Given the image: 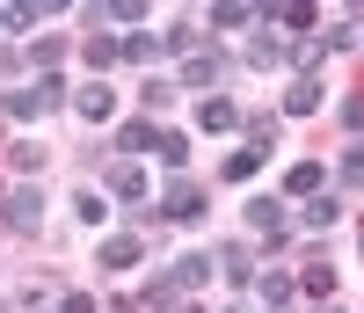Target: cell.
<instances>
[{
    "label": "cell",
    "instance_id": "1",
    "mask_svg": "<svg viewBox=\"0 0 364 313\" xmlns=\"http://www.w3.org/2000/svg\"><path fill=\"white\" fill-rule=\"evenodd\" d=\"M58 102H66V87H58V80H29V87H8V102H0V110H8V117H51Z\"/></svg>",
    "mask_w": 364,
    "mask_h": 313
},
{
    "label": "cell",
    "instance_id": "2",
    "mask_svg": "<svg viewBox=\"0 0 364 313\" xmlns=\"http://www.w3.org/2000/svg\"><path fill=\"white\" fill-rule=\"evenodd\" d=\"M0 218H8L15 233H37V226H44V197H37V182H22V190L0 197Z\"/></svg>",
    "mask_w": 364,
    "mask_h": 313
},
{
    "label": "cell",
    "instance_id": "3",
    "mask_svg": "<svg viewBox=\"0 0 364 313\" xmlns=\"http://www.w3.org/2000/svg\"><path fill=\"white\" fill-rule=\"evenodd\" d=\"M197 211H204V190H197L190 175H175L168 190H161V218H197Z\"/></svg>",
    "mask_w": 364,
    "mask_h": 313
},
{
    "label": "cell",
    "instance_id": "4",
    "mask_svg": "<svg viewBox=\"0 0 364 313\" xmlns=\"http://www.w3.org/2000/svg\"><path fill=\"white\" fill-rule=\"evenodd\" d=\"M248 226L262 233V248H284V204L277 197H255L248 204Z\"/></svg>",
    "mask_w": 364,
    "mask_h": 313
},
{
    "label": "cell",
    "instance_id": "5",
    "mask_svg": "<svg viewBox=\"0 0 364 313\" xmlns=\"http://www.w3.org/2000/svg\"><path fill=\"white\" fill-rule=\"evenodd\" d=\"M284 58H291V44L277 37V29H255V37H248V66H255V73H269V66H284Z\"/></svg>",
    "mask_w": 364,
    "mask_h": 313
},
{
    "label": "cell",
    "instance_id": "6",
    "mask_svg": "<svg viewBox=\"0 0 364 313\" xmlns=\"http://www.w3.org/2000/svg\"><path fill=\"white\" fill-rule=\"evenodd\" d=\"M73 110H80V124H109V117H117V95H109L102 80H87L80 95H73Z\"/></svg>",
    "mask_w": 364,
    "mask_h": 313
},
{
    "label": "cell",
    "instance_id": "7",
    "mask_svg": "<svg viewBox=\"0 0 364 313\" xmlns=\"http://www.w3.org/2000/svg\"><path fill=\"white\" fill-rule=\"evenodd\" d=\"M109 190L124 197V204H146V168L139 161H109Z\"/></svg>",
    "mask_w": 364,
    "mask_h": 313
},
{
    "label": "cell",
    "instance_id": "8",
    "mask_svg": "<svg viewBox=\"0 0 364 313\" xmlns=\"http://www.w3.org/2000/svg\"><path fill=\"white\" fill-rule=\"evenodd\" d=\"M139 255H146V240H139V233H109V240H102V270H132Z\"/></svg>",
    "mask_w": 364,
    "mask_h": 313
},
{
    "label": "cell",
    "instance_id": "9",
    "mask_svg": "<svg viewBox=\"0 0 364 313\" xmlns=\"http://www.w3.org/2000/svg\"><path fill=\"white\" fill-rule=\"evenodd\" d=\"M314 110H321V80H314V73H299V80H291V95H284V117H314Z\"/></svg>",
    "mask_w": 364,
    "mask_h": 313
},
{
    "label": "cell",
    "instance_id": "10",
    "mask_svg": "<svg viewBox=\"0 0 364 313\" xmlns=\"http://www.w3.org/2000/svg\"><path fill=\"white\" fill-rule=\"evenodd\" d=\"M197 124H204V132H233V124H240V110H233L226 95H204V102H197Z\"/></svg>",
    "mask_w": 364,
    "mask_h": 313
},
{
    "label": "cell",
    "instance_id": "11",
    "mask_svg": "<svg viewBox=\"0 0 364 313\" xmlns=\"http://www.w3.org/2000/svg\"><path fill=\"white\" fill-rule=\"evenodd\" d=\"M80 58H87V66L102 73V66H117V58H124V37H102V29H95V37L80 44Z\"/></svg>",
    "mask_w": 364,
    "mask_h": 313
},
{
    "label": "cell",
    "instance_id": "12",
    "mask_svg": "<svg viewBox=\"0 0 364 313\" xmlns=\"http://www.w3.org/2000/svg\"><path fill=\"white\" fill-rule=\"evenodd\" d=\"M182 80H190V87H211V80H219V51H190V58H182Z\"/></svg>",
    "mask_w": 364,
    "mask_h": 313
},
{
    "label": "cell",
    "instance_id": "13",
    "mask_svg": "<svg viewBox=\"0 0 364 313\" xmlns=\"http://www.w3.org/2000/svg\"><path fill=\"white\" fill-rule=\"evenodd\" d=\"M117 146H124V153H154V146H161V132H154L146 117H132L124 132H117Z\"/></svg>",
    "mask_w": 364,
    "mask_h": 313
},
{
    "label": "cell",
    "instance_id": "14",
    "mask_svg": "<svg viewBox=\"0 0 364 313\" xmlns=\"http://www.w3.org/2000/svg\"><path fill=\"white\" fill-rule=\"evenodd\" d=\"M168 277H175V292H197L204 277H211V255H182V262H175Z\"/></svg>",
    "mask_w": 364,
    "mask_h": 313
},
{
    "label": "cell",
    "instance_id": "15",
    "mask_svg": "<svg viewBox=\"0 0 364 313\" xmlns=\"http://www.w3.org/2000/svg\"><path fill=\"white\" fill-rule=\"evenodd\" d=\"M269 15H277L284 29H299V37H314V22H321V15L306 8V0H284V8H269Z\"/></svg>",
    "mask_w": 364,
    "mask_h": 313
},
{
    "label": "cell",
    "instance_id": "16",
    "mask_svg": "<svg viewBox=\"0 0 364 313\" xmlns=\"http://www.w3.org/2000/svg\"><path fill=\"white\" fill-rule=\"evenodd\" d=\"M284 190H291V197H321V161H299V168L284 175Z\"/></svg>",
    "mask_w": 364,
    "mask_h": 313
},
{
    "label": "cell",
    "instance_id": "17",
    "mask_svg": "<svg viewBox=\"0 0 364 313\" xmlns=\"http://www.w3.org/2000/svg\"><path fill=\"white\" fill-rule=\"evenodd\" d=\"M211 262H219V270L233 277V285H248V270H255V262H248V248H240V240H233V248H219Z\"/></svg>",
    "mask_w": 364,
    "mask_h": 313
},
{
    "label": "cell",
    "instance_id": "18",
    "mask_svg": "<svg viewBox=\"0 0 364 313\" xmlns=\"http://www.w3.org/2000/svg\"><path fill=\"white\" fill-rule=\"evenodd\" d=\"M58 58H66V44H58V37H37V44H29V66H37L44 80H51V66H58Z\"/></svg>",
    "mask_w": 364,
    "mask_h": 313
},
{
    "label": "cell",
    "instance_id": "19",
    "mask_svg": "<svg viewBox=\"0 0 364 313\" xmlns=\"http://www.w3.org/2000/svg\"><path fill=\"white\" fill-rule=\"evenodd\" d=\"M299 285H306V299H328V292H336V270H328V262H306Z\"/></svg>",
    "mask_w": 364,
    "mask_h": 313
},
{
    "label": "cell",
    "instance_id": "20",
    "mask_svg": "<svg viewBox=\"0 0 364 313\" xmlns=\"http://www.w3.org/2000/svg\"><path fill=\"white\" fill-rule=\"evenodd\" d=\"M321 58H328V51H321V37H299V44H291V66H299V73H314Z\"/></svg>",
    "mask_w": 364,
    "mask_h": 313
},
{
    "label": "cell",
    "instance_id": "21",
    "mask_svg": "<svg viewBox=\"0 0 364 313\" xmlns=\"http://www.w3.org/2000/svg\"><path fill=\"white\" fill-rule=\"evenodd\" d=\"M255 168H262V153H255V146H240V153H233V161H226V182H248Z\"/></svg>",
    "mask_w": 364,
    "mask_h": 313
},
{
    "label": "cell",
    "instance_id": "22",
    "mask_svg": "<svg viewBox=\"0 0 364 313\" xmlns=\"http://www.w3.org/2000/svg\"><path fill=\"white\" fill-rule=\"evenodd\" d=\"M291 299V277L284 270H262V306H284Z\"/></svg>",
    "mask_w": 364,
    "mask_h": 313
},
{
    "label": "cell",
    "instance_id": "23",
    "mask_svg": "<svg viewBox=\"0 0 364 313\" xmlns=\"http://www.w3.org/2000/svg\"><path fill=\"white\" fill-rule=\"evenodd\" d=\"M336 218H343L336 197H314V204H306V226H314V233H321V226H336Z\"/></svg>",
    "mask_w": 364,
    "mask_h": 313
},
{
    "label": "cell",
    "instance_id": "24",
    "mask_svg": "<svg viewBox=\"0 0 364 313\" xmlns=\"http://www.w3.org/2000/svg\"><path fill=\"white\" fill-rule=\"evenodd\" d=\"M154 153H161L168 168H182V161H190V139H182V132H161V146H154Z\"/></svg>",
    "mask_w": 364,
    "mask_h": 313
},
{
    "label": "cell",
    "instance_id": "25",
    "mask_svg": "<svg viewBox=\"0 0 364 313\" xmlns=\"http://www.w3.org/2000/svg\"><path fill=\"white\" fill-rule=\"evenodd\" d=\"M211 22H219V29H248V22H255V8H240V0H226V8H211Z\"/></svg>",
    "mask_w": 364,
    "mask_h": 313
},
{
    "label": "cell",
    "instance_id": "26",
    "mask_svg": "<svg viewBox=\"0 0 364 313\" xmlns=\"http://www.w3.org/2000/svg\"><path fill=\"white\" fill-rule=\"evenodd\" d=\"M124 58H139V66H146V58H161V37H146V29H132V37H124Z\"/></svg>",
    "mask_w": 364,
    "mask_h": 313
},
{
    "label": "cell",
    "instance_id": "27",
    "mask_svg": "<svg viewBox=\"0 0 364 313\" xmlns=\"http://www.w3.org/2000/svg\"><path fill=\"white\" fill-rule=\"evenodd\" d=\"M8 161H15V168H22V175H37V168H44V161H51V153H44V146H15V153H8Z\"/></svg>",
    "mask_w": 364,
    "mask_h": 313
},
{
    "label": "cell",
    "instance_id": "28",
    "mask_svg": "<svg viewBox=\"0 0 364 313\" xmlns=\"http://www.w3.org/2000/svg\"><path fill=\"white\" fill-rule=\"evenodd\" d=\"M73 218H87V226H95V218H102V190H80V197H73Z\"/></svg>",
    "mask_w": 364,
    "mask_h": 313
},
{
    "label": "cell",
    "instance_id": "29",
    "mask_svg": "<svg viewBox=\"0 0 364 313\" xmlns=\"http://www.w3.org/2000/svg\"><path fill=\"white\" fill-rule=\"evenodd\" d=\"M182 292H175V277H154V285H146V306H175Z\"/></svg>",
    "mask_w": 364,
    "mask_h": 313
},
{
    "label": "cell",
    "instance_id": "30",
    "mask_svg": "<svg viewBox=\"0 0 364 313\" xmlns=\"http://www.w3.org/2000/svg\"><path fill=\"white\" fill-rule=\"evenodd\" d=\"M139 102H146V110H168V102H175V87H168V80H146V95H139Z\"/></svg>",
    "mask_w": 364,
    "mask_h": 313
},
{
    "label": "cell",
    "instance_id": "31",
    "mask_svg": "<svg viewBox=\"0 0 364 313\" xmlns=\"http://www.w3.org/2000/svg\"><path fill=\"white\" fill-rule=\"evenodd\" d=\"M343 182H350V190L364 182V146H350V153H343Z\"/></svg>",
    "mask_w": 364,
    "mask_h": 313
},
{
    "label": "cell",
    "instance_id": "32",
    "mask_svg": "<svg viewBox=\"0 0 364 313\" xmlns=\"http://www.w3.org/2000/svg\"><path fill=\"white\" fill-rule=\"evenodd\" d=\"M51 313H95V299H87V292H66V299H58Z\"/></svg>",
    "mask_w": 364,
    "mask_h": 313
},
{
    "label": "cell",
    "instance_id": "33",
    "mask_svg": "<svg viewBox=\"0 0 364 313\" xmlns=\"http://www.w3.org/2000/svg\"><path fill=\"white\" fill-rule=\"evenodd\" d=\"M343 124H350V132H364V95H357V102H343Z\"/></svg>",
    "mask_w": 364,
    "mask_h": 313
},
{
    "label": "cell",
    "instance_id": "34",
    "mask_svg": "<svg viewBox=\"0 0 364 313\" xmlns=\"http://www.w3.org/2000/svg\"><path fill=\"white\" fill-rule=\"evenodd\" d=\"M182 313H197V306H182Z\"/></svg>",
    "mask_w": 364,
    "mask_h": 313
},
{
    "label": "cell",
    "instance_id": "35",
    "mask_svg": "<svg viewBox=\"0 0 364 313\" xmlns=\"http://www.w3.org/2000/svg\"><path fill=\"white\" fill-rule=\"evenodd\" d=\"M328 313H336V306H328Z\"/></svg>",
    "mask_w": 364,
    "mask_h": 313
}]
</instances>
